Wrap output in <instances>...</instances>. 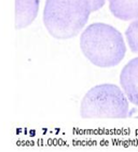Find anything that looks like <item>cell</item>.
<instances>
[{"label":"cell","instance_id":"cell-8","mask_svg":"<svg viewBox=\"0 0 138 152\" xmlns=\"http://www.w3.org/2000/svg\"><path fill=\"white\" fill-rule=\"evenodd\" d=\"M105 2H106V0H90L92 12L101 9V8L104 7V4H105Z\"/></svg>","mask_w":138,"mask_h":152},{"label":"cell","instance_id":"cell-5","mask_svg":"<svg viewBox=\"0 0 138 152\" xmlns=\"http://www.w3.org/2000/svg\"><path fill=\"white\" fill-rule=\"evenodd\" d=\"M39 0H15V28L29 26L37 18Z\"/></svg>","mask_w":138,"mask_h":152},{"label":"cell","instance_id":"cell-6","mask_svg":"<svg viewBox=\"0 0 138 152\" xmlns=\"http://www.w3.org/2000/svg\"><path fill=\"white\" fill-rule=\"evenodd\" d=\"M109 9L119 20H138V0H109Z\"/></svg>","mask_w":138,"mask_h":152},{"label":"cell","instance_id":"cell-1","mask_svg":"<svg viewBox=\"0 0 138 152\" xmlns=\"http://www.w3.org/2000/svg\"><path fill=\"white\" fill-rule=\"evenodd\" d=\"M80 47L88 60L99 67L116 66L126 52L122 34L105 23L88 26L80 37Z\"/></svg>","mask_w":138,"mask_h":152},{"label":"cell","instance_id":"cell-2","mask_svg":"<svg viewBox=\"0 0 138 152\" xmlns=\"http://www.w3.org/2000/svg\"><path fill=\"white\" fill-rule=\"evenodd\" d=\"M90 0H47L43 23L57 39H69L81 32L91 14Z\"/></svg>","mask_w":138,"mask_h":152},{"label":"cell","instance_id":"cell-3","mask_svg":"<svg viewBox=\"0 0 138 152\" xmlns=\"http://www.w3.org/2000/svg\"><path fill=\"white\" fill-rule=\"evenodd\" d=\"M80 115L82 118H125L129 116V101L118 86H95L82 99Z\"/></svg>","mask_w":138,"mask_h":152},{"label":"cell","instance_id":"cell-4","mask_svg":"<svg viewBox=\"0 0 138 152\" xmlns=\"http://www.w3.org/2000/svg\"><path fill=\"white\" fill-rule=\"evenodd\" d=\"M120 84L126 97L138 107V58H135L123 67L120 74Z\"/></svg>","mask_w":138,"mask_h":152},{"label":"cell","instance_id":"cell-7","mask_svg":"<svg viewBox=\"0 0 138 152\" xmlns=\"http://www.w3.org/2000/svg\"><path fill=\"white\" fill-rule=\"evenodd\" d=\"M125 36L132 52L138 54V20L129 24L126 28Z\"/></svg>","mask_w":138,"mask_h":152}]
</instances>
